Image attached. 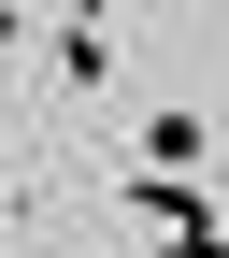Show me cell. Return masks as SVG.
<instances>
[{
	"label": "cell",
	"instance_id": "obj_2",
	"mask_svg": "<svg viewBox=\"0 0 229 258\" xmlns=\"http://www.w3.org/2000/svg\"><path fill=\"white\" fill-rule=\"evenodd\" d=\"M43 57H57V86H72V101H115V29H101V15H72Z\"/></svg>",
	"mask_w": 229,
	"mask_h": 258
},
{
	"label": "cell",
	"instance_id": "obj_1",
	"mask_svg": "<svg viewBox=\"0 0 229 258\" xmlns=\"http://www.w3.org/2000/svg\"><path fill=\"white\" fill-rule=\"evenodd\" d=\"M115 201H129V215H143V230H158V244H172V258H229V215L201 201V172H158V158H143V172H129V186H115Z\"/></svg>",
	"mask_w": 229,
	"mask_h": 258
},
{
	"label": "cell",
	"instance_id": "obj_3",
	"mask_svg": "<svg viewBox=\"0 0 229 258\" xmlns=\"http://www.w3.org/2000/svg\"><path fill=\"white\" fill-rule=\"evenodd\" d=\"M201 144H215V129L186 115V101H172V115H143V158H158V172H201Z\"/></svg>",
	"mask_w": 229,
	"mask_h": 258
}]
</instances>
